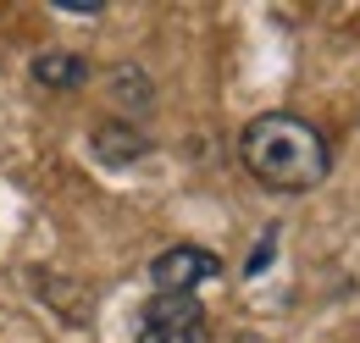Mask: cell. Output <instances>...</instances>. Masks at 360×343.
Returning a JSON list of instances; mask_svg holds the SVG:
<instances>
[{
    "label": "cell",
    "mask_w": 360,
    "mask_h": 343,
    "mask_svg": "<svg viewBox=\"0 0 360 343\" xmlns=\"http://www.w3.org/2000/svg\"><path fill=\"white\" fill-rule=\"evenodd\" d=\"M34 84L39 89H56V94H67V89H78L89 78V61L84 56H72V50H45V56H34Z\"/></svg>",
    "instance_id": "cell-4"
},
{
    "label": "cell",
    "mask_w": 360,
    "mask_h": 343,
    "mask_svg": "<svg viewBox=\"0 0 360 343\" xmlns=\"http://www.w3.org/2000/svg\"><path fill=\"white\" fill-rule=\"evenodd\" d=\"M117 89H122V105H128V111H144V105H150V78H139L134 67L117 72Z\"/></svg>",
    "instance_id": "cell-6"
},
{
    "label": "cell",
    "mask_w": 360,
    "mask_h": 343,
    "mask_svg": "<svg viewBox=\"0 0 360 343\" xmlns=\"http://www.w3.org/2000/svg\"><path fill=\"white\" fill-rule=\"evenodd\" d=\"M233 343H266V338H255V332H244V338H233Z\"/></svg>",
    "instance_id": "cell-9"
},
{
    "label": "cell",
    "mask_w": 360,
    "mask_h": 343,
    "mask_svg": "<svg viewBox=\"0 0 360 343\" xmlns=\"http://www.w3.org/2000/svg\"><path fill=\"white\" fill-rule=\"evenodd\" d=\"M271 244H277V233H271V227H266V238H261V250H255V255H250V266H244L250 277H255V271H261V266H266V260H271Z\"/></svg>",
    "instance_id": "cell-7"
},
{
    "label": "cell",
    "mask_w": 360,
    "mask_h": 343,
    "mask_svg": "<svg viewBox=\"0 0 360 343\" xmlns=\"http://www.w3.org/2000/svg\"><path fill=\"white\" fill-rule=\"evenodd\" d=\"M144 150H150V138H139L134 128H111V122L94 128V155L111 161V167H128V161H139Z\"/></svg>",
    "instance_id": "cell-5"
},
{
    "label": "cell",
    "mask_w": 360,
    "mask_h": 343,
    "mask_svg": "<svg viewBox=\"0 0 360 343\" xmlns=\"http://www.w3.org/2000/svg\"><path fill=\"white\" fill-rule=\"evenodd\" d=\"M56 6H67V11H84V17H94V11H100V0H56Z\"/></svg>",
    "instance_id": "cell-8"
},
{
    "label": "cell",
    "mask_w": 360,
    "mask_h": 343,
    "mask_svg": "<svg viewBox=\"0 0 360 343\" xmlns=\"http://www.w3.org/2000/svg\"><path fill=\"white\" fill-rule=\"evenodd\" d=\"M217 271H222V260L211 255V250H200V244H172V250H161V255L150 260L155 294H178V299H194V288L211 283Z\"/></svg>",
    "instance_id": "cell-3"
},
{
    "label": "cell",
    "mask_w": 360,
    "mask_h": 343,
    "mask_svg": "<svg viewBox=\"0 0 360 343\" xmlns=\"http://www.w3.org/2000/svg\"><path fill=\"white\" fill-rule=\"evenodd\" d=\"M238 161L271 194H311V188L327 183V167H333L321 128L305 122V117H294V111L255 117L250 128L238 133Z\"/></svg>",
    "instance_id": "cell-1"
},
{
    "label": "cell",
    "mask_w": 360,
    "mask_h": 343,
    "mask_svg": "<svg viewBox=\"0 0 360 343\" xmlns=\"http://www.w3.org/2000/svg\"><path fill=\"white\" fill-rule=\"evenodd\" d=\"M139 343H205V310L178 294H155L139 310Z\"/></svg>",
    "instance_id": "cell-2"
}]
</instances>
